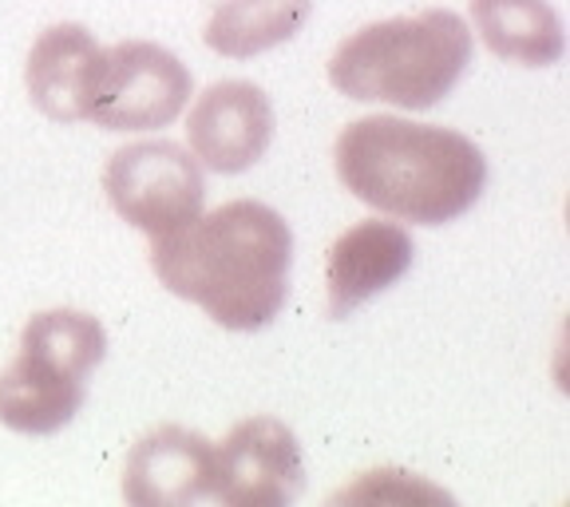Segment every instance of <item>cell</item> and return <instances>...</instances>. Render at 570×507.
Listing matches in <instances>:
<instances>
[{
	"label": "cell",
	"mask_w": 570,
	"mask_h": 507,
	"mask_svg": "<svg viewBox=\"0 0 570 507\" xmlns=\"http://www.w3.org/2000/svg\"><path fill=\"white\" fill-rule=\"evenodd\" d=\"M313 17V0H223L203 40L226 60H249L294 40Z\"/></svg>",
	"instance_id": "4fadbf2b"
},
{
	"label": "cell",
	"mask_w": 570,
	"mask_h": 507,
	"mask_svg": "<svg viewBox=\"0 0 570 507\" xmlns=\"http://www.w3.org/2000/svg\"><path fill=\"white\" fill-rule=\"evenodd\" d=\"M305 491V460L294 428L249 417L214 448V499L230 507H285Z\"/></svg>",
	"instance_id": "52a82bcc"
},
{
	"label": "cell",
	"mask_w": 570,
	"mask_h": 507,
	"mask_svg": "<svg viewBox=\"0 0 570 507\" xmlns=\"http://www.w3.org/2000/svg\"><path fill=\"white\" fill-rule=\"evenodd\" d=\"M124 499L135 507H190L214 499V445L178 425L151 428L124 460Z\"/></svg>",
	"instance_id": "9c48e42d"
},
{
	"label": "cell",
	"mask_w": 570,
	"mask_h": 507,
	"mask_svg": "<svg viewBox=\"0 0 570 507\" xmlns=\"http://www.w3.org/2000/svg\"><path fill=\"white\" fill-rule=\"evenodd\" d=\"M412 259H416V242L401 223L365 218V223L348 226L330 246V262H325L330 318H353L365 302L392 290L412 270Z\"/></svg>",
	"instance_id": "30bf717a"
},
{
	"label": "cell",
	"mask_w": 570,
	"mask_h": 507,
	"mask_svg": "<svg viewBox=\"0 0 570 507\" xmlns=\"http://www.w3.org/2000/svg\"><path fill=\"white\" fill-rule=\"evenodd\" d=\"M475 52L472 28L452 9H424L356 28L330 60V84L356 104H392L404 111L436 107Z\"/></svg>",
	"instance_id": "3957f363"
},
{
	"label": "cell",
	"mask_w": 570,
	"mask_h": 507,
	"mask_svg": "<svg viewBox=\"0 0 570 507\" xmlns=\"http://www.w3.org/2000/svg\"><path fill=\"white\" fill-rule=\"evenodd\" d=\"M107 330L83 310L28 318L20 353L0 373V425L20 437H52L88 401V377L104 365Z\"/></svg>",
	"instance_id": "277c9868"
},
{
	"label": "cell",
	"mask_w": 570,
	"mask_h": 507,
	"mask_svg": "<svg viewBox=\"0 0 570 507\" xmlns=\"http://www.w3.org/2000/svg\"><path fill=\"white\" fill-rule=\"evenodd\" d=\"M337 499H401V504H416V499H452L448 491L432 488V484L416 480V476H404V472H368L353 484V488L337 491Z\"/></svg>",
	"instance_id": "5bb4252c"
},
{
	"label": "cell",
	"mask_w": 570,
	"mask_h": 507,
	"mask_svg": "<svg viewBox=\"0 0 570 507\" xmlns=\"http://www.w3.org/2000/svg\"><path fill=\"white\" fill-rule=\"evenodd\" d=\"M333 167L356 203L416 226L455 223L488 187V159L468 135L401 116L353 119L337 135Z\"/></svg>",
	"instance_id": "7a4b0ae2"
},
{
	"label": "cell",
	"mask_w": 570,
	"mask_h": 507,
	"mask_svg": "<svg viewBox=\"0 0 570 507\" xmlns=\"http://www.w3.org/2000/svg\"><path fill=\"white\" fill-rule=\"evenodd\" d=\"M190 152L218 175L249 170L274 143V104L249 80L210 84L187 116Z\"/></svg>",
	"instance_id": "ba28073f"
},
{
	"label": "cell",
	"mask_w": 570,
	"mask_h": 507,
	"mask_svg": "<svg viewBox=\"0 0 570 507\" xmlns=\"http://www.w3.org/2000/svg\"><path fill=\"white\" fill-rule=\"evenodd\" d=\"M190 68L151 40H119L104 48L88 124L104 131H151L183 116L190 104Z\"/></svg>",
	"instance_id": "8992f818"
},
{
	"label": "cell",
	"mask_w": 570,
	"mask_h": 507,
	"mask_svg": "<svg viewBox=\"0 0 570 507\" xmlns=\"http://www.w3.org/2000/svg\"><path fill=\"white\" fill-rule=\"evenodd\" d=\"M151 270L159 285L195 302L214 325L266 330L289 302L294 231L274 206L234 198L178 234L155 238Z\"/></svg>",
	"instance_id": "6da1fadb"
},
{
	"label": "cell",
	"mask_w": 570,
	"mask_h": 507,
	"mask_svg": "<svg viewBox=\"0 0 570 507\" xmlns=\"http://www.w3.org/2000/svg\"><path fill=\"white\" fill-rule=\"evenodd\" d=\"M104 48L83 25H52L36 36L24 64V84L32 104L56 124H80L91 111Z\"/></svg>",
	"instance_id": "8fae6325"
},
{
	"label": "cell",
	"mask_w": 570,
	"mask_h": 507,
	"mask_svg": "<svg viewBox=\"0 0 570 507\" xmlns=\"http://www.w3.org/2000/svg\"><path fill=\"white\" fill-rule=\"evenodd\" d=\"M104 191L119 218L147 238H167L203 214L206 178L187 147L170 139H139L119 147L104 170Z\"/></svg>",
	"instance_id": "5b68a950"
},
{
	"label": "cell",
	"mask_w": 570,
	"mask_h": 507,
	"mask_svg": "<svg viewBox=\"0 0 570 507\" xmlns=\"http://www.w3.org/2000/svg\"><path fill=\"white\" fill-rule=\"evenodd\" d=\"M472 20L499 60L551 68L567 52L562 17L547 0H472Z\"/></svg>",
	"instance_id": "7c38bea8"
}]
</instances>
